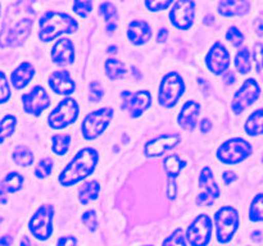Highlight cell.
Returning a JSON list of instances; mask_svg holds the SVG:
<instances>
[{
    "label": "cell",
    "instance_id": "6da1fadb",
    "mask_svg": "<svg viewBox=\"0 0 263 246\" xmlns=\"http://www.w3.org/2000/svg\"><path fill=\"white\" fill-rule=\"evenodd\" d=\"M98 160L99 154L94 148L81 149L61 172L58 177L59 183L64 187L79 183L94 172Z\"/></svg>",
    "mask_w": 263,
    "mask_h": 246
},
{
    "label": "cell",
    "instance_id": "7a4b0ae2",
    "mask_svg": "<svg viewBox=\"0 0 263 246\" xmlns=\"http://www.w3.org/2000/svg\"><path fill=\"white\" fill-rule=\"evenodd\" d=\"M79 28V22L63 12L49 10L39 20V38L43 43L55 40L64 33H73Z\"/></svg>",
    "mask_w": 263,
    "mask_h": 246
},
{
    "label": "cell",
    "instance_id": "3957f363",
    "mask_svg": "<svg viewBox=\"0 0 263 246\" xmlns=\"http://www.w3.org/2000/svg\"><path fill=\"white\" fill-rule=\"evenodd\" d=\"M185 82L177 72H168L159 85L158 101L162 107L172 108L184 95Z\"/></svg>",
    "mask_w": 263,
    "mask_h": 246
},
{
    "label": "cell",
    "instance_id": "277c9868",
    "mask_svg": "<svg viewBox=\"0 0 263 246\" xmlns=\"http://www.w3.org/2000/svg\"><path fill=\"white\" fill-rule=\"evenodd\" d=\"M216 237L220 243H228L239 228V213L233 207H221L215 214Z\"/></svg>",
    "mask_w": 263,
    "mask_h": 246
},
{
    "label": "cell",
    "instance_id": "5b68a950",
    "mask_svg": "<svg viewBox=\"0 0 263 246\" xmlns=\"http://www.w3.org/2000/svg\"><path fill=\"white\" fill-rule=\"evenodd\" d=\"M251 144L241 137L230 138L217 149V158L223 164H239L246 160L252 154Z\"/></svg>",
    "mask_w": 263,
    "mask_h": 246
},
{
    "label": "cell",
    "instance_id": "8992f818",
    "mask_svg": "<svg viewBox=\"0 0 263 246\" xmlns=\"http://www.w3.org/2000/svg\"><path fill=\"white\" fill-rule=\"evenodd\" d=\"M79 113V102L73 97L67 96L48 115V123L53 130H62L76 122Z\"/></svg>",
    "mask_w": 263,
    "mask_h": 246
},
{
    "label": "cell",
    "instance_id": "52a82bcc",
    "mask_svg": "<svg viewBox=\"0 0 263 246\" xmlns=\"http://www.w3.org/2000/svg\"><path fill=\"white\" fill-rule=\"evenodd\" d=\"M113 113H115L113 108L105 107L87 114L81 125V133L85 140H95L99 137L109 126Z\"/></svg>",
    "mask_w": 263,
    "mask_h": 246
},
{
    "label": "cell",
    "instance_id": "ba28073f",
    "mask_svg": "<svg viewBox=\"0 0 263 246\" xmlns=\"http://www.w3.org/2000/svg\"><path fill=\"white\" fill-rule=\"evenodd\" d=\"M54 207L50 204L41 205L28 222L31 235L40 241H46L53 233Z\"/></svg>",
    "mask_w": 263,
    "mask_h": 246
},
{
    "label": "cell",
    "instance_id": "9c48e42d",
    "mask_svg": "<svg viewBox=\"0 0 263 246\" xmlns=\"http://www.w3.org/2000/svg\"><path fill=\"white\" fill-rule=\"evenodd\" d=\"M121 109L127 112L130 117L138 118L149 109L152 105V95L148 90L140 91H125L121 92Z\"/></svg>",
    "mask_w": 263,
    "mask_h": 246
},
{
    "label": "cell",
    "instance_id": "30bf717a",
    "mask_svg": "<svg viewBox=\"0 0 263 246\" xmlns=\"http://www.w3.org/2000/svg\"><path fill=\"white\" fill-rule=\"evenodd\" d=\"M32 28V19L30 18H22L17 20L14 26H3L0 32V46L3 48H14L21 46L28 38Z\"/></svg>",
    "mask_w": 263,
    "mask_h": 246
},
{
    "label": "cell",
    "instance_id": "8fae6325",
    "mask_svg": "<svg viewBox=\"0 0 263 246\" xmlns=\"http://www.w3.org/2000/svg\"><path fill=\"white\" fill-rule=\"evenodd\" d=\"M212 236V219L207 214H199L187 227L185 238L192 246H207Z\"/></svg>",
    "mask_w": 263,
    "mask_h": 246
},
{
    "label": "cell",
    "instance_id": "7c38bea8",
    "mask_svg": "<svg viewBox=\"0 0 263 246\" xmlns=\"http://www.w3.org/2000/svg\"><path fill=\"white\" fill-rule=\"evenodd\" d=\"M261 95V87H259L258 82L254 78H249L241 85L240 89L236 91L234 95L233 104H231V109L235 114H240L243 110L251 107L254 101Z\"/></svg>",
    "mask_w": 263,
    "mask_h": 246
},
{
    "label": "cell",
    "instance_id": "4fadbf2b",
    "mask_svg": "<svg viewBox=\"0 0 263 246\" xmlns=\"http://www.w3.org/2000/svg\"><path fill=\"white\" fill-rule=\"evenodd\" d=\"M199 186L203 191L197 197L198 207H211V205H213V202L220 197L221 191L218 184L216 183L212 169L210 167H205L200 172Z\"/></svg>",
    "mask_w": 263,
    "mask_h": 246
},
{
    "label": "cell",
    "instance_id": "5bb4252c",
    "mask_svg": "<svg viewBox=\"0 0 263 246\" xmlns=\"http://www.w3.org/2000/svg\"><path fill=\"white\" fill-rule=\"evenodd\" d=\"M195 17V3L192 0H179L172 4L170 20L176 28L182 31L189 30Z\"/></svg>",
    "mask_w": 263,
    "mask_h": 246
},
{
    "label": "cell",
    "instance_id": "9a60e30c",
    "mask_svg": "<svg viewBox=\"0 0 263 246\" xmlns=\"http://www.w3.org/2000/svg\"><path fill=\"white\" fill-rule=\"evenodd\" d=\"M22 105L27 114L39 117L44 110L49 108L50 97L41 85H36L31 89V91L22 95Z\"/></svg>",
    "mask_w": 263,
    "mask_h": 246
},
{
    "label": "cell",
    "instance_id": "2e32d148",
    "mask_svg": "<svg viewBox=\"0 0 263 246\" xmlns=\"http://www.w3.org/2000/svg\"><path fill=\"white\" fill-rule=\"evenodd\" d=\"M205 64H207L208 69L212 72L216 76L223 74L229 69L230 66V54H229L228 49L217 41L212 45L210 51L205 55Z\"/></svg>",
    "mask_w": 263,
    "mask_h": 246
},
{
    "label": "cell",
    "instance_id": "e0dca14e",
    "mask_svg": "<svg viewBox=\"0 0 263 246\" xmlns=\"http://www.w3.org/2000/svg\"><path fill=\"white\" fill-rule=\"evenodd\" d=\"M181 140L182 137L179 133H166V135H161L145 144V146H144V154L148 158H158V156L163 155L164 153L171 150L172 148L179 145L181 142Z\"/></svg>",
    "mask_w": 263,
    "mask_h": 246
},
{
    "label": "cell",
    "instance_id": "ac0fdd59",
    "mask_svg": "<svg viewBox=\"0 0 263 246\" xmlns=\"http://www.w3.org/2000/svg\"><path fill=\"white\" fill-rule=\"evenodd\" d=\"M51 60L58 66H68L74 60V46L69 38H59L51 48Z\"/></svg>",
    "mask_w": 263,
    "mask_h": 246
},
{
    "label": "cell",
    "instance_id": "d6986e66",
    "mask_svg": "<svg viewBox=\"0 0 263 246\" xmlns=\"http://www.w3.org/2000/svg\"><path fill=\"white\" fill-rule=\"evenodd\" d=\"M49 87L58 95H71L76 89L74 81L68 71H54L48 78Z\"/></svg>",
    "mask_w": 263,
    "mask_h": 246
},
{
    "label": "cell",
    "instance_id": "ffe728a7",
    "mask_svg": "<svg viewBox=\"0 0 263 246\" xmlns=\"http://www.w3.org/2000/svg\"><path fill=\"white\" fill-rule=\"evenodd\" d=\"M199 102L193 101V100H189V101L185 102L182 105L181 110H180L179 115H177V122H179L180 127L186 131L194 130L195 126H197V119L198 115H199Z\"/></svg>",
    "mask_w": 263,
    "mask_h": 246
},
{
    "label": "cell",
    "instance_id": "44dd1931",
    "mask_svg": "<svg viewBox=\"0 0 263 246\" xmlns=\"http://www.w3.org/2000/svg\"><path fill=\"white\" fill-rule=\"evenodd\" d=\"M127 37L134 45H143L152 38V27L145 20H133L128 25Z\"/></svg>",
    "mask_w": 263,
    "mask_h": 246
},
{
    "label": "cell",
    "instance_id": "7402d4cb",
    "mask_svg": "<svg viewBox=\"0 0 263 246\" xmlns=\"http://www.w3.org/2000/svg\"><path fill=\"white\" fill-rule=\"evenodd\" d=\"M33 74H35V68L32 64L28 61H23L10 74V84L15 90H22L23 87L30 84Z\"/></svg>",
    "mask_w": 263,
    "mask_h": 246
},
{
    "label": "cell",
    "instance_id": "603a6c76",
    "mask_svg": "<svg viewBox=\"0 0 263 246\" xmlns=\"http://www.w3.org/2000/svg\"><path fill=\"white\" fill-rule=\"evenodd\" d=\"M251 4L247 0H222L218 3L217 10L221 15L233 17V15H243L249 12Z\"/></svg>",
    "mask_w": 263,
    "mask_h": 246
},
{
    "label": "cell",
    "instance_id": "cb8c5ba5",
    "mask_svg": "<svg viewBox=\"0 0 263 246\" xmlns=\"http://www.w3.org/2000/svg\"><path fill=\"white\" fill-rule=\"evenodd\" d=\"M185 161L180 158L177 154H171V155L166 156L163 160V168L164 172L167 173V178L175 179L179 177V174L181 173V171L185 167Z\"/></svg>",
    "mask_w": 263,
    "mask_h": 246
},
{
    "label": "cell",
    "instance_id": "d4e9b609",
    "mask_svg": "<svg viewBox=\"0 0 263 246\" xmlns=\"http://www.w3.org/2000/svg\"><path fill=\"white\" fill-rule=\"evenodd\" d=\"M100 192V183L98 181H89L81 184L79 189V200L82 205H87L92 200L98 199Z\"/></svg>",
    "mask_w": 263,
    "mask_h": 246
},
{
    "label": "cell",
    "instance_id": "484cf974",
    "mask_svg": "<svg viewBox=\"0 0 263 246\" xmlns=\"http://www.w3.org/2000/svg\"><path fill=\"white\" fill-rule=\"evenodd\" d=\"M23 176L18 172H10L8 173L4 178L0 181V190L5 194H13V192H18L23 187Z\"/></svg>",
    "mask_w": 263,
    "mask_h": 246
},
{
    "label": "cell",
    "instance_id": "4316f807",
    "mask_svg": "<svg viewBox=\"0 0 263 246\" xmlns=\"http://www.w3.org/2000/svg\"><path fill=\"white\" fill-rule=\"evenodd\" d=\"M244 128H246V132L249 136L263 135V109H258L252 113L247 118Z\"/></svg>",
    "mask_w": 263,
    "mask_h": 246
},
{
    "label": "cell",
    "instance_id": "83f0119b",
    "mask_svg": "<svg viewBox=\"0 0 263 246\" xmlns=\"http://www.w3.org/2000/svg\"><path fill=\"white\" fill-rule=\"evenodd\" d=\"M105 74L109 79L112 81H117V79H121L126 73L125 66H123L122 61L117 60V59H107L104 64Z\"/></svg>",
    "mask_w": 263,
    "mask_h": 246
},
{
    "label": "cell",
    "instance_id": "f1b7e54d",
    "mask_svg": "<svg viewBox=\"0 0 263 246\" xmlns=\"http://www.w3.org/2000/svg\"><path fill=\"white\" fill-rule=\"evenodd\" d=\"M235 68L239 73L247 74L252 69V54L248 48L240 49L235 55Z\"/></svg>",
    "mask_w": 263,
    "mask_h": 246
},
{
    "label": "cell",
    "instance_id": "f546056e",
    "mask_svg": "<svg viewBox=\"0 0 263 246\" xmlns=\"http://www.w3.org/2000/svg\"><path fill=\"white\" fill-rule=\"evenodd\" d=\"M12 158L17 166L28 167L33 163V154L27 146L18 145L12 154Z\"/></svg>",
    "mask_w": 263,
    "mask_h": 246
},
{
    "label": "cell",
    "instance_id": "4dcf8cb0",
    "mask_svg": "<svg viewBox=\"0 0 263 246\" xmlns=\"http://www.w3.org/2000/svg\"><path fill=\"white\" fill-rule=\"evenodd\" d=\"M15 126H17V118L14 115L7 114L0 119V144L4 142L14 133Z\"/></svg>",
    "mask_w": 263,
    "mask_h": 246
},
{
    "label": "cell",
    "instance_id": "1f68e13d",
    "mask_svg": "<svg viewBox=\"0 0 263 246\" xmlns=\"http://www.w3.org/2000/svg\"><path fill=\"white\" fill-rule=\"evenodd\" d=\"M71 144V135H54L51 137V150L57 155H64Z\"/></svg>",
    "mask_w": 263,
    "mask_h": 246
},
{
    "label": "cell",
    "instance_id": "d6a6232c",
    "mask_svg": "<svg viewBox=\"0 0 263 246\" xmlns=\"http://www.w3.org/2000/svg\"><path fill=\"white\" fill-rule=\"evenodd\" d=\"M249 219L252 222H263V194H258L252 200L249 208Z\"/></svg>",
    "mask_w": 263,
    "mask_h": 246
},
{
    "label": "cell",
    "instance_id": "836d02e7",
    "mask_svg": "<svg viewBox=\"0 0 263 246\" xmlns=\"http://www.w3.org/2000/svg\"><path fill=\"white\" fill-rule=\"evenodd\" d=\"M162 246H186L184 231H182L181 228H176V230L163 241Z\"/></svg>",
    "mask_w": 263,
    "mask_h": 246
},
{
    "label": "cell",
    "instance_id": "e575fe53",
    "mask_svg": "<svg viewBox=\"0 0 263 246\" xmlns=\"http://www.w3.org/2000/svg\"><path fill=\"white\" fill-rule=\"evenodd\" d=\"M99 15L104 18L105 22H110V20H116L117 18V9H116L115 4L110 2H104L99 5Z\"/></svg>",
    "mask_w": 263,
    "mask_h": 246
},
{
    "label": "cell",
    "instance_id": "d590c367",
    "mask_svg": "<svg viewBox=\"0 0 263 246\" xmlns=\"http://www.w3.org/2000/svg\"><path fill=\"white\" fill-rule=\"evenodd\" d=\"M53 171V160L50 158H44L39 161L35 168V174L37 178H45Z\"/></svg>",
    "mask_w": 263,
    "mask_h": 246
},
{
    "label": "cell",
    "instance_id": "8d00e7d4",
    "mask_svg": "<svg viewBox=\"0 0 263 246\" xmlns=\"http://www.w3.org/2000/svg\"><path fill=\"white\" fill-rule=\"evenodd\" d=\"M72 9H73V12L76 13L77 15H80V17L82 18H86L87 15L91 13L92 3L89 2V0H86V2L76 0V2H73V4H72Z\"/></svg>",
    "mask_w": 263,
    "mask_h": 246
},
{
    "label": "cell",
    "instance_id": "74e56055",
    "mask_svg": "<svg viewBox=\"0 0 263 246\" xmlns=\"http://www.w3.org/2000/svg\"><path fill=\"white\" fill-rule=\"evenodd\" d=\"M226 40L230 41L234 46L238 48V46H240L241 44L244 43V35L238 27L231 26V27L228 30V32H226Z\"/></svg>",
    "mask_w": 263,
    "mask_h": 246
},
{
    "label": "cell",
    "instance_id": "f35d334b",
    "mask_svg": "<svg viewBox=\"0 0 263 246\" xmlns=\"http://www.w3.org/2000/svg\"><path fill=\"white\" fill-rule=\"evenodd\" d=\"M10 99V86L4 72L0 71V104H4Z\"/></svg>",
    "mask_w": 263,
    "mask_h": 246
},
{
    "label": "cell",
    "instance_id": "ab89813d",
    "mask_svg": "<svg viewBox=\"0 0 263 246\" xmlns=\"http://www.w3.org/2000/svg\"><path fill=\"white\" fill-rule=\"evenodd\" d=\"M104 95V91H103V87L100 85V82L98 81H92L90 82L89 85V100L91 102H98L100 101V99Z\"/></svg>",
    "mask_w": 263,
    "mask_h": 246
},
{
    "label": "cell",
    "instance_id": "60d3db41",
    "mask_svg": "<svg viewBox=\"0 0 263 246\" xmlns=\"http://www.w3.org/2000/svg\"><path fill=\"white\" fill-rule=\"evenodd\" d=\"M81 220H82V223L86 225L87 230L91 231V232H94V231L98 228V217H97V213H95V210L91 209V210H87V212H85L84 214H82Z\"/></svg>",
    "mask_w": 263,
    "mask_h": 246
},
{
    "label": "cell",
    "instance_id": "b9f144b4",
    "mask_svg": "<svg viewBox=\"0 0 263 246\" xmlns=\"http://www.w3.org/2000/svg\"><path fill=\"white\" fill-rule=\"evenodd\" d=\"M174 4L172 0H162V2H145V7L151 12H159V10H164L168 7Z\"/></svg>",
    "mask_w": 263,
    "mask_h": 246
},
{
    "label": "cell",
    "instance_id": "7bdbcfd3",
    "mask_svg": "<svg viewBox=\"0 0 263 246\" xmlns=\"http://www.w3.org/2000/svg\"><path fill=\"white\" fill-rule=\"evenodd\" d=\"M253 59H254V64H256L257 73H259V72H261V67L263 61V44L257 43L256 45H254Z\"/></svg>",
    "mask_w": 263,
    "mask_h": 246
},
{
    "label": "cell",
    "instance_id": "ee69618b",
    "mask_svg": "<svg viewBox=\"0 0 263 246\" xmlns=\"http://www.w3.org/2000/svg\"><path fill=\"white\" fill-rule=\"evenodd\" d=\"M167 197L170 200H174L176 197L177 194V186H176V181L175 179H170L167 178V190H166Z\"/></svg>",
    "mask_w": 263,
    "mask_h": 246
},
{
    "label": "cell",
    "instance_id": "f6af8a7d",
    "mask_svg": "<svg viewBox=\"0 0 263 246\" xmlns=\"http://www.w3.org/2000/svg\"><path fill=\"white\" fill-rule=\"evenodd\" d=\"M57 246H77V240L73 236H62L57 241Z\"/></svg>",
    "mask_w": 263,
    "mask_h": 246
},
{
    "label": "cell",
    "instance_id": "bcb514c9",
    "mask_svg": "<svg viewBox=\"0 0 263 246\" xmlns=\"http://www.w3.org/2000/svg\"><path fill=\"white\" fill-rule=\"evenodd\" d=\"M236 178H238V176H236V173H234V172L228 171L222 174V179L223 182H225V184H231L234 181H236Z\"/></svg>",
    "mask_w": 263,
    "mask_h": 246
},
{
    "label": "cell",
    "instance_id": "7dc6e473",
    "mask_svg": "<svg viewBox=\"0 0 263 246\" xmlns=\"http://www.w3.org/2000/svg\"><path fill=\"white\" fill-rule=\"evenodd\" d=\"M211 128H212V122L208 118L202 119V122H200V132L208 133L211 131Z\"/></svg>",
    "mask_w": 263,
    "mask_h": 246
},
{
    "label": "cell",
    "instance_id": "c3c4849f",
    "mask_svg": "<svg viewBox=\"0 0 263 246\" xmlns=\"http://www.w3.org/2000/svg\"><path fill=\"white\" fill-rule=\"evenodd\" d=\"M236 81V77L235 74L233 73V72H226V73H223V82H225L226 85H233L235 84Z\"/></svg>",
    "mask_w": 263,
    "mask_h": 246
},
{
    "label": "cell",
    "instance_id": "681fc988",
    "mask_svg": "<svg viewBox=\"0 0 263 246\" xmlns=\"http://www.w3.org/2000/svg\"><path fill=\"white\" fill-rule=\"evenodd\" d=\"M167 37H168V30L167 28H161L158 35H157V41L158 43H164L167 40Z\"/></svg>",
    "mask_w": 263,
    "mask_h": 246
},
{
    "label": "cell",
    "instance_id": "f907efd6",
    "mask_svg": "<svg viewBox=\"0 0 263 246\" xmlns=\"http://www.w3.org/2000/svg\"><path fill=\"white\" fill-rule=\"evenodd\" d=\"M13 242V237L9 235H5L0 237V246H10Z\"/></svg>",
    "mask_w": 263,
    "mask_h": 246
},
{
    "label": "cell",
    "instance_id": "816d5d0a",
    "mask_svg": "<svg viewBox=\"0 0 263 246\" xmlns=\"http://www.w3.org/2000/svg\"><path fill=\"white\" fill-rule=\"evenodd\" d=\"M116 27H117V20H110L107 23V32L112 33L116 30Z\"/></svg>",
    "mask_w": 263,
    "mask_h": 246
},
{
    "label": "cell",
    "instance_id": "f5cc1de1",
    "mask_svg": "<svg viewBox=\"0 0 263 246\" xmlns=\"http://www.w3.org/2000/svg\"><path fill=\"white\" fill-rule=\"evenodd\" d=\"M256 31L259 36L263 35V22L261 19H257L256 22Z\"/></svg>",
    "mask_w": 263,
    "mask_h": 246
},
{
    "label": "cell",
    "instance_id": "db71d44e",
    "mask_svg": "<svg viewBox=\"0 0 263 246\" xmlns=\"http://www.w3.org/2000/svg\"><path fill=\"white\" fill-rule=\"evenodd\" d=\"M7 201H8L7 194H5V192H3L2 190H0V204H5Z\"/></svg>",
    "mask_w": 263,
    "mask_h": 246
},
{
    "label": "cell",
    "instance_id": "11a10c76",
    "mask_svg": "<svg viewBox=\"0 0 263 246\" xmlns=\"http://www.w3.org/2000/svg\"><path fill=\"white\" fill-rule=\"evenodd\" d=\"M21 246H31V241L27 236H25V237L22 238V241H21Z\"/></svg>",
    "mask_w": 263,
    "mask_h": 246
},
{
    "label": "cell",
    "instance_id": "9f6ffc18",
    "mask_svg": "<svg viewBox=\"0 0 263 246\" xmlns=\"http://www.w3.org/2000/svg\"><path fill=\"white\" fill-rule=\"evenodd\" d=\"M145 246H152V245H145Z\"/></svg>",
    "mask_w": 263,
    "mask_h": 246
},
{
    "label": "cell",
    "instance_id": "6f0895ef",
    "mask_svg": "<svg viewBox=\"0 0 263 246\" xmlns=\"http://www.w3.org/2000/svg\"><path fill=\"white\" fill-rule=\"evenodd\" d=\"M262 67H263V61H262Z\"/></svg>",
    "mask_w": 263,
    "mask_h": 246
}]
</instances>
